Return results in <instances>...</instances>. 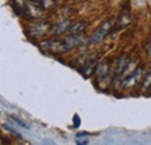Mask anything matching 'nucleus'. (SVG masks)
<instances>
[{"instance_id": "0eeeda50", "label": "nucleus", "mask_w": 151, "mask_h": 145, "mask_svg": "<svg viewBox=\"0 0 151 145\" xmlns=\"http://www.w3.org/2000/svg\"><path fill=\"white\" fill-rule=\"evenodd\" d=\"M70 27H71V21L70 20H62V21L57 22L52 26L51 33L54 35H56V36L57 35H62L65 32H68L70 29Z\"/></svg>"}, {"instance_id": "7ed1b4c3", "label": "nucleus", "mask_w": 151, "mask_h": 145, "mask_svg": "<svg viewBox=\"0 0 151 145\" xmlns=\"http://www.w3.org/2000/svg\"><path fill=\"white\" fill-rule=\"evenodd\" d=\"M114 23H115V22H114L113 19H107V20H105V21L96 28V30L92 34V36L90 37L88 43H90V44H98V43H101V42L105 39V37L112 32V29H113V27H114Z\"/></svg>"}, {"instance_id": "6e6552de", "label": "nucleus", "mask_w": 151, "mask_h": 145, "mask_svg": "<svg viewBox=\"0 0 151 145\" xmlns=\"http://www.w3.org/2000/svg\"><path fill=\"white\" fill-rule=\"evenodd\" d=\"M95 72H96V75H98V81L99 83L105 81L109 77V64L107 62H104V63L99 64L96 66Z\"/></svg>"}, {"instance_id": "f03ea898", "label": "nucleus", "mask_w": 151, "mask_h": 145, "mask_svg": "<svg viewBox=\"0 0 151 145\" xmlns=\"http://www.w3.org/2000/svg\"><path fill=\"white\" fill-rule=\"evenodd\" d=\"M14 12L24 19H38L43 14V8L34 0H12Z\"/></svg>"}, {"instance_id": "423d86ee", "label": "nucleus", "mask_w": 151, "mask_h": 145, "mask_svg": "<svg viewBox=\"0 0 151 145\" xmlns=\"http://www.w3.org/2000/svg\"><path fill=\"white\" fill-rule=\"evenodd\" d=\"M96 66H98V62H96V58H90L86 60V63L81 66L80 69V73L85 77V78H88L91 77L96 70Z\"/></svg>"}, {"instance_id": "9d476101", "label": "nucleus", "mask_w": 151, "mask_h": 145, "mask_svg": "<svg viewBox=\"0 0 151 145\" xmlns=\"http://www.w3.org/2000/svg\"><path fill=\"white\" fill-rule=\"evenodd\" d=\"M48 29H49V24L41 22V23L35 24L30 29V33H32L33 36H42L43 34H45V32H48Z\"/></svg>"}, {"instance_id": "1a4fd4ad", "label": "nucleus", "mask_w": 151, "mask_h": 145, "mask_svg": "<svg viewBox=\"0 0 151 145\" xmlns=\"http://www.w3.org/2000/svg\"><path fill=\"white\" fill-rule=\"evenodd\" d=\"M87 27V23L85 21H79V22H76L73 24H71L70 29H69V33L70 35H80Z\"/></svg>"}, {"instance_id": "f8f14e48", "label": "nucleus", "mask_w": 151, "mask_h": 145, "mask_svg": "<svg viewBox=\"0 0 151 145\" xmlns=\"http://www.w3.org/2000/svg\"><path fill=\"white\" fill-rule=\"evenodd\" d=\"M151 85V69L145 73V77L143 79V83H142V87L143 88H148Z\"/></svg>"}, {"instance_id": "39448f33", "label": "nucleus", "mask_w": 151, "mask_h": 145, "mask_svg": "<svg viewBox=\"0 0 151 145\" xmlns=\"http://www.w3.org/2000/svg\"><path fill=\"white\" fill-rule=\"evenodd\" d=\"M129 66V57L127 55H122L119 57L117 62H116V65H115V70H114V80H117V79H121L124 73L127 71Z\"/></svg>"}, {"instance_id": "4468645a", "label": "nucleus", "mask_w": 151, "mask_h": 145, "mask_svg": "<svg viewBox=\"0 0 151 145\" xmlns=\"http://www.w3.org/2000/svg\"><path fill=\"white\" fill-rule=\"evenodd\" d=\"M73 124H75L76 128L80 126V118H79L78 115H75V116H73Z\"/></svg>"}, {"instance_id": "f3484780", "label": "nucleus", "mask_w": 151, "mask_h": 145, "mask_svg": "<svg viewBox=\"0 0 151 145\" xmlns=\"http://www.w3.org/2000/svg\"><path fill=\"white\" fill-rule=\"evenodd\" d=\"M149 87H150V92H151V85H150V86H149Z\"/></svg>"}, {"instance_id": "ddd939ff", "label": "nucleus", "mask_w": 151, "mask_h": 145, "mask_svg": "<svg viewBox=\"0 0 151 145\" xmlns=\"http://www.w3.org/2000/svg\"><path fill=\"white\" fill-rule=\"evenodd\" d=\"M11 120H12V121H13L14 123H17V124H18L19 127L26 128V129H29V126H27V124H26V123H24L23 121H21V120H19L18 117H14V116H12V117H11Z\"/></svg>"}, {"instance_id": "dca6fc26", "label": "nucleus", "mask_w": 151, "mask_h": 145, "mask_svg": "<svg viewBox=\"0 0 151 145\" xmlns=\"http://www.w3.org/2000/svg\"><path fill=\"white\" fill-rule=\"evenodd\" d=\"M149 55H150V57H151V43H150V48H149Z\"/></svg>"}, {"instance_id": "f257e3e1", "label": "nucleus", "mask_w": 151, "mask_h": 145, "mask_svg": "<svg viewBox=\"0 0 151 145\" xmlns=\"http://www.w3.org/2000/svg\"><path fill=\"white\" fill-rule=\"evenodd\" d=\"M83 43L80 35H70L69 37L62 41H44L41 43V48L44 51L54 52V54H62L66 52L71 49L80 45Z\"/></svg>"}, {"instance_id": "20e7f679", "label": "nucleus", "mask_w": 151, "mask_h": 145, "mask_svg": "<svg viewBox=\"0 0 151 145\" xmlns=\"http://www.w3.org/2000/svg\"><path fill=\"white\" fill-rule=\"evenodd\" d=\"M142 79V67H136L129 75H127V78L123 79L122 84H121V88L122 90H128L132 86L137 85Z\"/></svg>"}, {"instance_id": "2eb2a0df", "label": "nucleus", "mask_w": 151, "mask_h": 145, "mask_svg": "<svg viewBox=\"0 0 151 145\" xmlns=\"http://www.w3.org/2000/svg\"><path fill=\"white\" fill-rule=\"evenodd\" d=\"M84 136H87V132H80L77 135V138H80V137H84Z\"/></svg>"}, {"instance_id": "9b49d317", "label": "nucleus", "mask_w": 151, "mask_h": 145, "mask_svg": "<svg viewBox=\"0 0 151 145\" xmlns=\"http://www.w3.org/2000/svg\"><path fill=\"white\" fill-rule=\"evenodd\" d=\"M43 9H51L55 7V0H34Z\"/></svg>"}]
</instances>
